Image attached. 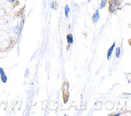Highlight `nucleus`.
Returning <instances> with one entry per match:
<instances>
[{
    "mask_svg": "<svg viewBox=\"0 0 131 116\" xmlns=\"http://www.w3.org/2000/svg\"><path fill=\"white\" fill-rule=\"evenodd\" d=\"M92 19L93 22L94 23H96L100 19V14L99 12V10L97 9L96 11L93 14V16H92Z\"/></svg>",
    "mask_w": 131,
    "mask_h": 116,
    "instance_id": "obj_1",
    "label": "nucleus"
},
{
    "mask_svg": "<svg viewBox=\"0 0 131 116\" xmlns=\"http://www.w3.org/2000/svg\"><path fill=\"white\" fill-rule=\"evenodd\" d=\"M0 76H1L2 81L4 82V83L6 82L7 80V77L5 74L4 70H3V69L2 68H0Z\"/></svg>",
    "mask_w": 131,
    "mask_h": 116,
    "instance_id": "obj_2",
    "label": "nucleus"
},
{
    "mask_svg": "<svg viewBox=\"0 0 131 116\" xmlns=\"http://www.w3.org/2000/svg\"><path fill=\"white\" fill-rule=\"evenodd\" d=\"M115 42L113 44V45L112 46V47L109 49V50H108V54H107V57L108 59L109 60L110 59V57L111 56V54L112 53V52H113V50H114V48L115 47Z\"/></svg>",
    "mask_w": 131,
    "mask_h": 116,
    "instance_id": "obj_3",
    "label": "nucleus"
},
{
    "mask_svg": "<svg viewBox=\"0 0 131 116\" xmlns=\"http://www.w3.org/2000/svg\"><path fill=\"white\" fill-rule=\"evenodd\" d=\"M67 41H68V42L69 44H73V37L71 33H70V34H68L67 35Z\"/></svg>",
    "mask_w": 131,
    "mask_h": 116,
    "instance_id": "obj_4",
    "label": "nucleus"
},
{
    "mask_svg": "<svg viewBox=\"0 0 131 116\" xmlns=\"http://www.w3.org/2000/svg\"><path fill=\"white\" fill-rule=\"evenodd\" d=\"M65 16H66V17H68V16H69V12L70 11V8H69V7L68 4H67L66 6H65Z\"/></svg>",
    "mask_w": 131,
    "mask_h": 116,
    "instance_id": "obj_5",
    "label": "nucleus"
},
{
    "mask_svg": "<svg viewBox=\"0 0 131 116\" xmlns=\"http://www.w3.org/2000/svg\"><path fill=\"white\" fill-rule=\"evenodd\" d=\"M107 2V0H101L100 6V9H102L104 8Z\"/></svg>",
    "mask_w": 131,
    "mask_h": 116,
    "instance_id": "obj_6",
    "label": "nucleus"
},
{
    "mask_svg": "<svg viewBox=\"0 0 131 116\" xmlns=\"http://www.w3.org/2000/svg\"><path fill=\"white\" fill-rule=\"evenodd\" d=\"M116 57H119L120 55V48H117L116 50Z\"/></svg>",
    "mask_w": 131,
    "mask_h": 116,
    "instance_id": "obj_7",
    "label": "nucleus"
},
{
    "mask_svg": "<svg viewBox=\"0 0 131 116\" xmlns=\"http://www.w3.org/2000/svg\"><path fill=\"white\" fill-rule=\"evenodd\" d=\"M7 1H8L9 2L11 3H13L15 2L16 1V0H7Z\"/></svg>",
    "mask_w": 131,
    "mask_h": 116,
    "instance_id": "obj_8",
    "label": "nucleus"
}]
</instances>
